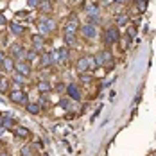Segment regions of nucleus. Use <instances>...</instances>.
Segmentation results:
<instances>
[{
	"label": "nucleus",
	"instance_id": "nucleus-1",
	"mask_svg": "<svg viewBox=\"0 0 156 156\" xmlns=\"http://www.w3.org/2000/svg\"><path fill=\"white\" fill-rule=\"evenodd\" d=\"M38 27H40V32L47 34V32H50V31L56 29V20H52V18H49V16H43V18H40Z\"/></svg>",
	"mask_w": 156,
	"mask_h": 156
},
{
	"label": "nucleus",
	"instance_id": "nucleus-2",
	"mask_svg": "<svg viewBox=\"0 0 156 156\" xmlns=\"http://www.w3.org/2000/svg\"><path fill=\"white\" fill-rule=\"evenodd\" d=\"M104 41H106L108 45H113L115 41H119V31H117V27H110V29L106 31Z\"/></svg>",
	"mask_w": 156,
	"mask_h": 156
},
{
	"label": "nucleus",
	"instance_id": "nucleus-3",
	"mask_svg": "<svg viewBox=\"0 0 156 156\" xmlns=\"http://www.w3.org/2000/svg\"><path fill=\"white\" fill-rule=\"evenodd\" d=\"M14 68H16V72L22 74V75H29V72H31V65L25 63V61H16V63H14Z\"/></svg>",
	"mask_w": 156,
	"mask_h": 156
},
{
	"label": "nucleus",
	"instance_id": "nucleus-4",
	"mask_svg": "<svg viewBox=\"0 0 156 156\" xmlns=\"http://www.w3.org/2000/svg\"><path fill=\"white\" fill-rule=\"evenodd\" d=\"M11 101L13 102H16V104H23L25 102V99H27V95L22 92V90H14V92H11Z\"/></svg>",
	"mask_w": 156,
	"mask_h": 156
},
{
	"label": "nucleus",
	"instance_id": "nucleus-5",
	"mask_svg": "<svg viewBox=\"0 0 156 156\" xmlns=\"http://www.w3.org/2000/svg\"><path fill=\"white\" fill-rule=\"evenodd\" d=\"M66 93H68L74 101H79V99H81V92H79V88H77L75 84H68V86H66Z\"/></svg>",
	"mask_w": 156,
	"mask_h": 156
},
{
	"label": "nucleus",
	"instance_id": "nucleus-6",
	"mask_svg": "<svg viewBox=\"0 0 156 156\" xmlns=\"http://www.w3.org/2000/svg\"><path fill=\"white\" fill-rule=\"evenodd\" d=\"M38 7H40V11H41V13L49 14V13H52V9H54V4H52V0H41Z\"/></svg>",
	"mask_w": 156,
	"mask_h": 156
},
{
	"label": "nucleus",
	"instance_id": "nucleus-7",
	"mask_svg": "<svg viewBox=\"0 0 156 156\" xmlns=\"http://www.w3.org/2000/svg\"><path fill=\"white\" fill-rule=\"evenodd\" d=\"M75 31H77V18L72 16V20H68V23H66L65 34H75Z\"/></svg>",
	"mask_w": 156,
	"mask_h": 156
},
{
	"label": "nucleus",
	"instance_id": "nucleus-8",
	"mask_svg": "<svg viewBox=\"0 0 156 156\" xmlns=\"http://www.w3.org/2000/svg\"><path fill=\"white\" fill-rule=\"evenodd\" d=\"M81 31H83V34H84L86 38H95V36H97V29H95L92 23H88V25L81 27Z\"/></svg>",
	"mask_w": 156,
	"mask_h": 156
},
{
	"label": "nucleus",
	"instance_id": "nucleus-9",
	"mask_svg": "<svg viewBox=\"0 0 156 156\" xmlns=\"http://www.w3.org/2000/svg\"><path fill=\"white\" fill-rule=\"evenodd\" d=\"M95 61H97V65H106V63L111 61V54H110V52H101V54L95 57Z\"/></svg>",
	"mask_w": 156,
	"mask_h": 156
},
{
	"label": "nucleus",
	"instance_id": "nucleus-10",
	"mask_svg": "<svg viewBox=\"0 0 156 156\" xmlns=\"http://www.w3.org/2000/svg\"><path fill=\"white\" fill-rule=\"evenodd\" d=\"M77 70H79V72H86V70H90V63H88V57H86V56H83V57L77 61Z\"/></svg>",
	"mask_w": 156,
	"mask_h": 156
},
{
	"label": "nucleus",
	"instance_id": "nucleus-11",
	"mask_svg": "<svg viewBox=\"0 0 156 156\" xmlns=\"http://www.w3.org/2000/svg\"><path fill=\"white\" fill-rule=\"evenodd\" d=\"M9 52H11V56H20V57H23L25 56V52H23V49L20 47V45H11V49H9Z\"/></svg>",
	"mask_w": 156,
	"mask_h": 156
},
{
	"label": "nucleus",
	"instance_id": "nucleus-12",
	"mask_svg": "<svg viewBox=\"0 0 156 156\" xmlns=\"http://www.w3.org/2000/svg\"><path fill=\"white\" fill-rule=\"evenodd\" d=\"M2 128H4V129H14V119H13V117H4Z\"/></svg>",
	"mask_w": 156,
	"mask_h": 156
},
{
	"label": "nucleus",
	"instance_id": "nucleus-13",
	"mask_svg": "<svg viewBox=\"0 0 156 156\" xmlns=\"http://www.w3.org/2000/svg\"><path fill=\"white\" fill-rule=\"evenodd\" d=\"M13 133H14L16 137H20V138H27V137H29L27 128H14V129H13Z\"/></svg>",
	"mask_w": 156,
	"mask_h": 156
},
{
	"label": "nucleus",
	"instance_id": "nucleus-14",
	"mask_svg": "<svg viewBox=\"0 0 156 156\" xmlns=\"http://www.w3.org/2000/svg\"><path fill=\"white\" fill-rule=\"evenodd\" d=\"M2 66H4V70H5V72H13L14 63H13V59H11V57H5V59H4V63H2Z\"/></svg>",
	"mask_w": 156,
	"mask_h": 156
},
{
	"label": "nucleus",
	"instance_id": "nucleus-15",
	"mask_svg": "<svg viewBox=\"0 0 156 156\" xmlns=\"http://www.w3.org/2000/svg\"><path fill=\"white\" fill-rule=\"evenodd\" d=\"M40 65H41V66H50V65H52V57H50V54H43L41 59H40Z\"/></svg>",
	"mask_w": 156,
	"mask_h": 156
},
{
	"label": "nucleus",
	"instance_id": "nucleus-16",
	"mask_svg": "<svg viewBox=\"0 0 156 156\" xmlns=\"http://www.w3.org/2000/svg\"><path fill=\"white\" fill-rule=\"evenodd\" d=\"M32 43H34V49H40V47H43V38L40 34H36V36H32Z\"/></svg>",
	"mask_w": 156,
	"mask_h": 156
},
{
	"label": "nucleus",
	"instance_id": "nucleus-17",
	"mask_svg": "<svg viewBox=\"0 0 156 156\" xmlns=\"http://www.w3.org/2000/svg\"><path fill=\"white\" fill-rule=\"evenodd\" d=\"M11 32H14V34L22 36V34H23V27H22V25H18V23H13V25H11Z\"/></svg>",
	"mask_w": 156,
	"mask_h": 156
},
{
	"label": "nucleus",
	"instance_id": "nucleus-18",
	"mask_svg": "<svg viewBox=\"0 0 156 156\" xmlns=\"http://www.w3.org/2000/svg\"><path fill=\"white\" fill-rule=\"evenodd\" d=\"M126 23H128V14H119V16H117V25L122 27V25H126Z\"/></svg>",
	"mask_w": 156,
	"mask_h": 156
},
{
	"label": "nucleus",
	"instance_id": "nucleus-19",
	"mask_svg": "<svg viewBox=\"0 0 156 156\" xmlns=\"http://www.w3.org/2000/svg\"><path fill=\"white\" fill-rule=\"evenodd\" d=\"M66 59H68V50L66 49H59V61L66 63Z\"/></svg>",
	"mask_w": 156,
	"mask_h": 156
},
{
	"label": "nucleus",
	"instance_id": "nucleus-20",
	"mask_svg": "<svg viewBox=\"0 0 156 156\" xmlns=\"http://www.w3.org/2000/svg\"><path fill=\"white\" fill-rule=\"evenodd\" d=\"M27 111L32 113V115H38L40 113V106L38 104H27Z\"/></svg>",
	"mask_w": 156,
	"mask_h": 156
},
{
	"label": "nucleus",
	"instance_id": "nucleus-21",
	"mask_svg": "<svg viewBox=\"0 0 156 156\" xmlns=\"http://www.w3.org/2000/svg\"><path fill=\"white\" fill-rule=\"evenodd\" d=\"M40 92H50V84L47 83V81H43V83H40Z\"/></svg>",
	"mask_w": 156,
	"mask_h": 156
},
{
	"label": "nucleus",
	"instance_id": "nucleus-22",
	"mask_svg": "<svg viewBox=\"0 0 156 156\" xmlns=\"http://www.w3.org/2000/svg\"><path fill=\"white\" fill-rule=\"evenodd\" d=\"M65 41H66L68 45L75 43V34H65Z\"/></svg>",
	"mask_w": 156,
	"mask_h": 156
},
{
	"label": "nucleus",
	"instance_id": "nucleus-23",
	"mask_svg": "<svg viewBox=\"0 0 156 156\" xmlns=\"http://www.w3.org/2000/svg\"><path fill=\"white\" fill-rule=\"evenodd\" d=\"M25 56H27V59H29V61H32V59H36V52H34V50H29V52H27Z\"/></svg>",
	"mask_w": 156,
	"mask_h": 156
},
{
	"label": "nucleus",
	"instance_id": "nucleus-24",
	"mask_svg": "<svg viewBox=\"0 0 156 156\" xmlns=\"http://www.w3.org/2000/svg\"><path fill=\"white\" fill-rule=\"evenodd\" d=\"M27 5L29 7H38L40 5V0H27Z\"/></svg>",
	"mask_w": 156,
	"mask_h": 156
},
{
	"label": "nucleus",
	"instance_id": "nucleus-25",
	"mask_svg": "<svg viewBox=\"0 0 156 156\" xmlns=\"http://www.w3.org/2000/svg\"><path fill=\"white\" fill-rule=\"evenodd\" d=\"M22 155H23V156H31V149L23 147V149H22Z\"/></svg>",
	"mask_w": 156,
	"mask_h": 156
},
{
	"label": "nucleus",
	"instance_id": "nucleus-26",
	"mask_svg": "<svg viewBox=\"0 0 156 156\" xmlns=\"http://www.w3.org/2000/svg\"><path fill=\"white\" fill-rule=\"evenodd\" d=\"M0 90H2V92H5V90H7V83H5V81H2V84H0Z\"/></svg>",
	"mask_w": 156,
	"mask_h": 156
},
{
	"label": "nucleus",
	"instance_id": "nucleus-27",
	"mask_svg": "<svg viewBox=\"0 0 156 156\" xmlns=\"http://www.w3.org/2000/svg\"><path fill=\"white\" fill-rule=\"evenodd\" d=\"M83 81H86V83H90V81H92V77H90V75H84V74H83Z\"/></svg>",
	"mask_w": 156,
	"mask_h": 156
},
{
	"label": "nucleus",
	"instance_id": "nucleus-28",
	"mask_svg": "<svg viewBox=\"0 0 156 156\" xmlns=\"http://www.w3.org/2000/svg\"><path fill=\"white\" fill-rule=\"evenodd\" d=\"M0 25H5V18H4L2 14H0Z\"/></svg>",
	"mask_w": 156,
	"mask_h": 156
},
{
	"label": "nucleus",
	"instance_id": "nucleus-29",
	"mask_svg": "<svg viewBox=\"0 0 156 156\" xmlns=\"http://www.w3.org/2000/svg\"><path fill=\"white\" fill-rule=\"evenodd\" d=\"M4 59H5V56H4V52H0V65L4 63Z\"/></svg>",
	"mask_w": 156,
	"mask_h": 156
},
{
	"label": "nucleus",
	"instance_id": "nucleus-30",
	"mask_svg": "<svg viewBox=\"0 0 156 156\" xmlns=\"http://www.w3.org/2000/svg\"><path fill=\"white\" fill-rule=\"evenodd\" d=\"M113 2H117V4H124L126 0H113Z\"/></svg>",
	"mask_w": 156,
	"mask_h": 156
},
{
	"label": "nucleus",
	"instance_id": "nucleus-31",
	"mask_svg": "<svg viewBox=\"0 0 156 156\" xmlns=\"http://www.w3.org/2000/svg\"><path fill=\"white\" fill-rule=\"evenodd\" d=\"M43 156H49V155H43Z\"/></svg>",
	"mask_w": 156,
	"mask_h": 156
},
{
	"label": "nucleus",
	"instance_id": "nucleus-32",
	"mask_svg": "<svg viewBox=\"0 0 156 156\" xmlns=\"http://www.w3.org/2000/svg\"><path fill=\"white\" fill-rule=\"evenodd\" d=\"M0 84H2V81H0Z\"/></svg>",
	"mask_w": 156,
	"mask_h": 156
}]
</instances>
